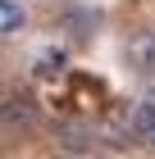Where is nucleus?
Returning <instances> with one entry per match:
<instances>
[{
  "mask_svg": "<svg viewBox=\"0 0 155 159\" xmlns=\"http://www.w3.org/2000/svg\"><path fill=\"white\" fill-rule=\"evenodd\" d=\"M128 136L155 150V100H151V96L137 100V105L128 109Z\"/></svg>",
  "mask_w": 155,
  "mask_h": 159,
  "instance_id": "obj_1",
  "label": "nucleus"
},
{
  "mask_svg": "<svg viewBox=\"0 0 155 159\" xmlns=\"http://www.w3.org/2000/svg\"><path fill=\"white\" fill-rule=\"evenodd\" d=\"M128 59L142 77H155V32H137L128 41Z\"/></svg>",
  "mask_w": 155,
  "mask_h": 159,
  "instance_id": "obj_2",
  "label": "nucleus"
},
{
  "mask_svg": "<svg viewBox=\"0 0 155 159\" xmlns=\"http://www.w3.org/2000/svg\"><path fill=\"white\" fill-rule=\"evenodd\" d=\"M60 146L73 150V155H87V150H91V127H82V123H60Z\"/></svg>",
  "mask_w": 155,
  "mask_h": 159,
  "instance_id": "obj_3",
  "label": "nucleus"
},
{
  "mask_svg": "<svg viewBox=\"0 0 155 159\" xmlns=\"http://www.w3.org/2000/svg\"><path fill=\"white\" fill-rule=\"evenodd\" d=\"M32 96H18V91H9L5 96V123L9 127H18V123H32Z\"/></svg>",
  "mask_w": 155,
  "mask_h": 159,
  "instance_id": "obj_4",
  "label": "nucleus"
},
{
  "mask_svg": "<svg viewBox=\"0 0 155 159\" xmlns=\"http://www.w3.org/2000/svg\"><path fill=\"white\" fill-rule=\"evenodd\" d=\"M23 27H27L23 5H18V0H0V32H5V37H18Z\"/></svg>",
  "mask_w": 155,
  "mask_h": 159,
  "instance_id": "obj_5",
  "label": "nucleus"
}]
</instances>
